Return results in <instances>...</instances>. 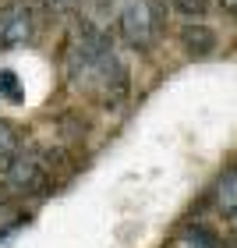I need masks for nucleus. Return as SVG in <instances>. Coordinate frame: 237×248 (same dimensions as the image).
Masks as SVG:
<instances>
[{
	"instance_id": "nucleus-1",
	"label": "nucleus",
	"mask_w": 237,
	"mask_h": 248,
	"mask_svg": "<svg viewBox=\"0 0 237 248\" xmlns=\"http://www.w3.org/2000/svg\"><path fill=\"white\" fill-rule=\"evenodd\" d=\"M4 185L15 195H46L53 185L46 153H18L4 167Z\"/></svg>"
},
{
	"instance_id": "nucleus-2",
	"label": "nucleus",
	"mask_w": 237,
	"mask_h": 248,
	"mask_svg": "<svg viewBox=\"0 0 237 248\" xmlns=\"http://www.w3.org/2000/svg\"><path fill=\"white\" fill-rule=\"evenodd\" d=\"M117 29L131 50H149L156 39V18H152L149 0H128L117 15Z\"/></svg>"
},
{
	"instance_id": "nucleus-3",
	"label": "nucleus",
	"mask_w": 237,
	"mask_h": 248,
	"mask_svg": "<svg viewBox=\"0 0 237 248\" xmlns=\"http://www.w3.org/2000/svg\"><path fill=\"white\" fill-rule=\"evenodd\" d=\"M32 36H36V18H32V11L21 0L0 7V50L25 46Z\"/></svg>"
},
{
	"instance_id": "nucleus-4",
	"label": "nucleus",
	"mask_w": 237,
	"mask_h": 248,
	"mask_svg": "<svg viewBox=\"0 0 237 248\" xmlns=\"http://www.w3.org/2000/svg\"><path fill=\"white\" fill-rule=\"evenodd\" d=\"M180 43H184V50L191 57H209V53H216V32L209 25H184Z\"/></svg>"
},
{
	"instance_id": "nucleus-5",
	"label": "nucleus",
	"mask_w": 237,
	"mask_h": 248,
	"mask_svg": "<svg viewBox=\"0 0 237 248\" xmlns=\"http://www.w3.org/2000/svg\"><path fill=\"white\" fill-rule=\"evenodd\" d=\"M216 202H220L223 213H234L237 209V163L223 174V181L216 185Z\"/></svg>"
},
{
	"instance_id": "nucleus-6",
	"label": "nucleus",
	"mask_w": 237,
	"mask_h": 248,
	"mask_svg": "<svg viewBox=\"0 0 237 248\" xmlns=\"http://www.w3.org/2000/svg\"><path fill=\"white\" fill-rule=\"evenodd\" d=\"M21 153V131L18 124H11L0 117V160H11V156Z\"/></svg>"
},
{
	"instance_id": "nucleus-7",
	"label": "nucleus",
	"mask_w": 237,
	"mask_h": 248,
	"mask_svg": "<svg viewBox=\"0 0 237 248\" xmlns=\"http://www.w3.org/2000/svg\"><path fill=\"white\" fill-rule=\"evenodd\" d=\"M184 245L188 248H220V238H216V231L202 227V223H191L184 231Z\"/></svg>"
},
{
	"instance_id": "nucleus-8",
	"label": "nucleus",
	"mask_w": 237,
	"mask_h": 248,
	"mask_svg": "<svg viewBox=\"0 0 237 248\" xmlns=\"http://www.w3.org/2000/svg\"><path fill=\"white\" fill-rule=\"evenodd\" d=\"M0 96H7L11 103L21 99V89H18V75L15 71H0Z\"/></svg>"
},
{
	"instance_id": "nucleus-9",
	"label": "nucleus",
	"mask_w": 237,
	"mask_h": 248,
	"mask_svg": "<svg viewBox=\"0 0 237 248\" xmlns=\"http://www.w3.org/2000/svg\"><path fill=\"white\" fill-rule=\"evenodd\" d=\"M174 7L180 11V15H188V18H195V15H206V7H209V0H174Z\"/></svg>"
},
{
	"instance_id": "nucleus-10",
	"label": "nucleus",
	"mask_w": 237,
	"mask_h": 248,
	"mask_svg": "<svg viewBox=\"0 0 237 248\" xmlns=\"http://www.w3.org/2000/svg\"><path fill=\"white\" fill-rule=\"evenodd\" d=\"M46 7H53V11H67V7H74V4H82V0H43Z\"/></svg>"
},
{
	"instance_id": "nucleus-11",
	"label": "nucleus",
	"mask_w": 237,
	"mask_h": 248,
	"mask_svg": "<svg viewBox=\"0 0 237 248\" xmlns=\"http://www.w3.org/2000/svg\"><path fill=\"white\" fill-rule=\"evenodd\" d=\"M223 4H227L230 11H237V0H223Z\"/></svg>"
},
{
	"instance_id": "nucleus-12",
	"label": "nucleus",
	"mask_w": 237,
	"mask_h": 248,
	"mask_svg": "<svg viewBox=\"0 0 237 248\" xmlns=\"http://www.w3.org/2000/svg\"><path fill=\"white\" fill-rule=\"evenodd\" d=\"M230 220H234V227H237V209H234V213H230Z\"/></svg>"
}]
</instances>
